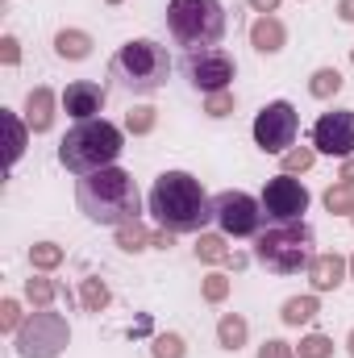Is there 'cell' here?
<instances>
[{"mask_svg": "<svg viewBox=\"0 0 354 358\" xmlns=\"http://www.w3.org/2000/svg\"><path fill=\"white\" fill-rule=\"evenodd\" d=\"M183 76H187V84H192L196 92L213 96V92H229V88H234L238 63H234V55H229V50H221V46L187 50V55H183Z\"/></svg>", "mask_w": 354, "mask_h": 358, "instance_id": "8fae6325", "label": "cell"}, {"mask_svg": "<svg viewBox=\"0 0 354 358\" xmlns=\"http://www.w3.org/2000/svg\"><path fill=\"white\" fill-rule=\"evenodd\" d=\"M150 246H155V250H171V246H176V234H171V229H155V242H150Z\"/></svg>", "mask_w": 354, "mask_h": 358, "instance_id": "8d00e7d4", "label": "cell"}, {"mask_svg": "<svg viewBox=\"0 0 354 358\" xmlns=\"http://www.w3.org/2000/svg\"><path fill=\"white\" fill-rule=\"evenodd\" d=\"M63 259H67V250H63L59 242H34V246H29V267L42 271V275L59 271L63 267Z\"/></svg>", "mask_w": 354, "mask_h": 358, "instance_id": "484cf974", "label": "cell"}, {"mask_svg": "<svg viewBox=\"0 0 354 358\" xmlns=\"http://www.w3.org/2000/svg\"><path fill=\"white\" fill-rule=\"evenodd\" d=\"M313 225L309 221H292V225H271L255 238V263L275 275H296V271H309L313 263Z\"/></svg>", "mask_w": 354, "mask_h": 358, "instance_id": "5b68a950", "label": "cell"}, {"mask_svg": "<svg viewBox=\"0 0 354 358\" xmlns=\"http://www.w3.org/2000/svg\"><path fill=\"white\" fill-rule=\"evenodd\" d=\"M0 63H4V67H17V63H21V42H17L13 34L0 38Z\"/></svg>", "mask_w": 354, "mask_h": 358, "instance_id": "d590c367", "label": "cell"}, {"mask_svg": "<svg viewBox=\"0 0 354 358\" xmlns=\"http://www.w3.org/2000/svg\"><path fill=\"white\" fill-rule=\"evenodd\" d=\"M255 358H296V346H288L283 338H267Z\"/></svg>", "mask_w": 354, "mask_h": 358, "instance_id": "e575fe53", "label": "cell"}, {"mask_svg": "<svg viewBox=\"0 0 354 358\" xmlns=\"http://www.w3.org/2000/svg\"><path fill=\"white\" fill-rule=\"evenodd\" d=\"M246 4H250V13H259V17H267V13L279 8V0H246Z\"/></svg>", "mask_w": 354, "mask_h": 358, "instance_id": "74e56055", "label": "cell"}, {"mask_svg": "<svg viewBox=\"0 0 354 358\" xmlns=\"http://www.w3.org/2000/svg\"><path fill=\"white\" fill-rule=\"evenodd\" d=\"M250 46H255L259 55H279V50L288 46V25H283L275 13L255 17V21H250Z\"/></svg>", "mask_w": 354, "mask_h": 358, "instance_id": "2e32d148", "label": "cell"}, {"mask_svg": "<svg viewBox=\"0 0 354 358\" xmlns=\"http://www.w3.org/2000/svg\"><path fill=\"white\" fill-rule=\"evenodd\" d=\"M171 76V55L155 38H134L113 55V80L134 96H150L167 84Z\"/></svg>", "mask_w": 354, "mask_h": 358, "instance_id": "277c9868", "label": "cell"}, {"mask_svg": "<svg viewBox=\"0 0 354 358\" xmlns=\"http://www.w3.org/2000/svg\"><path fill=\"white\" fill-rule=\"evenodd\" d=\"M234 108H238V96H234V88H229V92H213V96H204V113H208L213 121L229 117Z\"/></svg>", "mask_w": 354, "mask_h": 358, "instance_id": "d6a6232c", "label": "cell"}, {"mask_svg": "<svg viewBox=\"0 0 354 358\" xmlns=\"http://www.w3.org/2000/svg\"><path fill=\"white\" fill-rule=\"evenodd\" d=\"M104 4H125V0H104Z\"/></svg>", "mask_w": 354, "mask_h": 358, "instance_id": "ee69618b", "label": "cell"}, {"mask_svg": "<svg viewBox=\"0 0 354 358\" xmlns=\"http://www.w3.org/2000/svg\"><path fill=\"white\" fill-rule=\"evenodd\" d=\"M259 204H263V217L271 221V225H292V221H304L313 196H309V187H304L296 176L279 171V176H271L263 183Z\"/></svg>", "mask_w": 354, "mask_h": 358, "instance_id": "ba28073f", "label": "cell"}, {"mask_svg": "<svg viewBox=\"0 0 354 358\" xmlns=\"http://www.w3.org/2000/svg\"><path fill=\"white\" fill-rule=\"evenodd\" d=\"M0 121H4V129H8V167L21 159V150H25V134H29V125L25 121H17V113H8V108H0Z\"/></svg>", "mask_w": 354, "mask_h": 358, "instance_id": "83f0119b", "label": "cell"}, {"mask_svg": "<svg viewBox=\"0 0 354 358\" xmlns=\"http://www.w3.org/2000/svg\"><path fill=\"white\" fill-rule=\"evenodd\" d=\"M92 34L88 29H59L55 34V55L59 59H67V63H84V59H92Z\"/></svg>", "mask_w": 354, "mask_h": 358, "instance_id": "d6986e66", "label": "cell"}, {"mask_svg": "<svg viewBox=\"0 0 354 358\" xmlns=\"http://www.w3.org/2000/svg\"><path fill=\"white\" fill-rule=\"evenodd\" d=\"M146 208L155 225L171 234H204L213 221V196L192 171H163L146 196Z\"/></svg>", "mask_w": 354, "mask_h": 358, "instance_id": "6da1fadb", "label": "cell"}, {"mask_svg": "<svg viewBox=\"0 0 354 358\" xmlns=\"http://www.w3.org/2000/svg\"><path fill=\"white\" fill-rule=\"evenodd\" d=\"M225 4L221 0H167V29L176 46L187 50H208L225 38Z\"/></svg>", "mask_w": 354, "mask_h": 358, "instance_id": "8992f818", "label": "cell"}, {"mask_svg": "<svg viewBox=\"0 0 354 358\" xmlns=\"http://www.w3.org/2000/svg\"><path fill=\"white\" fill-rule=\"evenodd\" d=\"M187 355V342L179 334H155L150 338V358H183Z\"/></svg>", "mask_w": 354, "mask_h": 358, "instance_id": "1f68e13d", "label": "cell"}, {"mask_svg": "<svg viewBox=\"0 0 354 358\" xmlns=\"http://www.w3.org/2000/svg\"><path fill=\"white\" fill-rule=\"evenodd\" d=\"M296 134H300V113L292 100H271L259 108L255 117V146L263 155H283L296 146Z\"/></svg>", "mask_w": 354, "mask_h": 358, "instance_id": "9c48e42d", "label": "cell"}, {"mask_svg": "<svg viewBox=\"0 0 354 358\" xmlns=\"http://www.w3.org/2000/svg\"><path fill=\"white\" fill-rule=\"evenodd\" d=\"M192 255H196L200 263H213V267L221 263V267H225L234 250H229V238H225V234H208V229H204V234H196V246H192Z\"/></svg>", "mask_w": 354, "mask_h": 358, "instance_id": "ffe728a7", "label": "cell"}, {"mask_svg": "<svg viewBox=\"0 0 354 358\" xmlns=\"http://www.w3.org/2000/svg\"><path fill=\"white\" fill-rule=\"evenodd\" d=\"M76 204L92 225H108V229H121L125 221L142 217V192L125 167H104V171L80 176Z\"/></svg>", "mask_w": 354, "mask_h": 358, "instance_id": "7a4b0ae2", "label": "cell"}, {"mask_svg": "<svg viewBox=\"0 0 354 358\" xmlns=\"http://www.w3.org/2000/svg\"><path fill=\"white\" fill-rule=\"evenodd\" d=\"M125 150V129L104 121V117H92V121H76L63 142H59V163L71 171V176H92V171H104V167H117Z\"/></svg>", "mask_w": 354, "mask_h": 358, "instance_id": "3957f363", "label": "cell"}, {"mask_svg": "<svg viewBox=\"0 0 354 358\" xmlns=\"http://www.w3.org/2000/svg\"><path fill=\"white\" fill-rule=\"evenodd\" d=\"M351 63H354V50H351Z\"/></svg>", "mask_w": 354, "mask_h": 358, "instance_id": "f6af8a7d", "label": "cell"}, {"mask_svg": "<svg viewBox=\"0 0 354 358\" xmlns=\"http://www.w3.org/2000/svg\"><path fill=\"white\" fill-rule=\"evenodd\" d=\"M321 204H325V213H334V217H354V183H346V179L330 183L325 196H321Z\"/></svg>", "mask_w": 354, "mask_h": 358, "instance_id": "d4e9b609", "label": "cell"}, {"mask_svg": "<svg viewBox=\"0 0 354 358\" xmlns=\"http://www.w3.org/2000/svg\"><path fill=\"white\" fill-rule=\"evenodd\" d=\"M296 358H334V338L330 334H304L300 346H296Z\"/></svg>", "mask_w": 354, "mask_h": 358, "instance_id": "f546056e", "label": "cell"}, {"mask_svg": "<svg viewBox=\"0 0 354 358\" xmlns=\"http://www.w3.org/2000/svg\"><path fill=\"white\" fill-rule=\"evenodd\" d=\"M338 179H346V183H354V159H342V171H338Z\"/></svg>", "mask_w": 354, "mask_h": 358, "instance_id": "60d3db41", "label": "cell"}, {"mask_svg": "<svg viewBox=\"0 0 354 358\" xmlns=\"http://www.w3.org/2000/svg\"><path fill=\"white\" fill-rule=\"evenodd\" d=\"M229 275L225 271H208L204 279H200V296H204V304H225L229 300Z\"/></svg>", "mask_w": 354, "mask_h": 358, "instance_id": "f1b7e54d", "label": "cell"}, {"mask_svg": "<svg viewBox=\"0 0 354 358\" xmlns=\"http://www.w3.org/2000/svg\"><path fill=\"white\" fill-rule=\"evenodd\" d=\"M21 325H25V313H21V304H17L13 296H4V300H0V329H4V334H17Z\"/></svg>", "mask_w": 354, "mask_h": 358, "instance_id": "836d02e7", "label": "cell"}, {"mask_svg": "<svg viewBox=\"0 0 354 358\" xmlns=\"http://www.w3.org/2000/svg\"><path fill=\"white\" fill-rule=\"evenodd\" d=\"M108 304H113V287H108L100 275L80 279V308H84V313H104Z\"/></svg>", "mask_w": 354, "mask_h": 358, "instance_id": "7402d4cb", "label": "cell"}, {"mask_svg": "<svg viewBox=\"0 0 354 358\" xmlns=\"http://www.w3.org/2000/svg\"><path fill=\"white\" fill-rule=\"evenodd\" d=\"M213 221L225 238H259L267 217L250 192H221L213 196Z\"/></svg>", "mask_w": 354, "mask_h": 358, "instance_id": "30bf717a", "label": "cell"}, {"mask_svg": "<svg viewBox=\"0 0 354 358\" xmlns=\"http://www.w3.org/2000/svg\"><path fill=\"white\" fill-rule=\"evenodd\" d=\"M279 159H283V171H288V176H304V171L317 163V150H313V146H292V150H283Z\"/></svg>", "mask_w": 354, "mask_h": 358, "instance_id": "4dcf8cb0", "label": "cell"}, {"mask_svg": "<svg viewBox=\"0 0 354 358\" xmlns=\"http://www.w3.org/2000/svg\"><path fill=\"white\" fill-rule=\"evenodd\" d=\"M155 125H159V108H150V104H138V108H129L125 113V134H134V138H146V134H155Z\"/></svg>", "mask_w": 354, "mask_h": 358, "instance_id": "4316f807", "label": "cell"}, {"mask_svg": "<svg viewBox=\"0 0 354 358\" xmlns=\"http://www.w3.org/2000/svg\"><path fill=\"white\" fill-rule=\"evenodd\" d=\"M338 17H342L346 25H354V0H338Z\"/></svg>", "mask_w": 354, "mask_h": 358, "instance_id": "f35d334b", "label": "cell"}, {"mask_svg": "<svg viewBox=\"0 0 354 358\" xmlns=\"http://www.w3.org/2000/svg\"><path fill=\"white\" fill-rule=\"evenodd\" d=\"M346 350H351V358H354V329L346 334Z\"/></svg>", "mask_w": 354, "mask_h": 358, "instance_id": "b9f144b4", "label": "cell"}, {"mask_svg": "<svg viewBox=\"0 0 354 358\" xmlns=\"http://www.w3.org/2000/svg\"><path fill=\"white\" fill-rule=\"evenodd\" d=\"M342 84H346V80H342L338 67H317V71L309 76V96H313V100H334V96L342 92Z\"/></svg>", "mask_w": 354, "mask_h": 358, "instance_id": "cb8c5ba5", "label": "cell"}, {"mask_svg": "<svg viewBox=\"0 0 354 358\" xmlns=\"http://www.w3.org/2000/svg\"><path fill=\"white\" fill-rule=\"evenodd\" d=\"M250 259H255V255H229V263H225V267H229V271H242Z\"/></svg>", "mask_w": 354, "mask_h": 358, "instance_id": "ab89813d", "label": "cell"}, {"mask_svg": "<svg viewBox=\"0 0 354 358\" xmlns=\"http://www.w3.org/2000/svg\"><path fill=\"white\" fill-rule=\"evenodd\" d=\"M346 263H351V279H354V255H351V259H346Z\"/></svg>", "mask_w": 354, "mask_h": 358, "instance_id": "7bdbcfd3", "label": "cell"}, {"mask_svg": "<svg viewBox=\"0 0 354 358\" xmlns=\"http://www.w3.org/2000/svg\"><path fill=\"white\" fill-rule=\"evenodd\" d=\"M317 313H321L317 292H309V296H288V300H283V308H279V321H283L288 329H300V325H313V321H317Z\"/></svg>", "mask_w": 354, "mask_h": 358, "instance_id": "e0dca14e", "label": "cell"}, {"mask_svg": "<svg viewBox=\"0 0 354 358\" xmlns=\"http://www.w3.org/2000/svg\"><path fill=\"white\" fill-rule=\"evenodd\" d=\"M351 225H354V217H351Z\"/></svg>", "mask_w": 354, "mask_h": 358, "instance_id": "bcb514c9", "label": "cell"}, {"mask_svg": "<svg viewBox=\"0 0 354 358\" xmlns=\"http://www.w3.org/2000/svg\"><path fill=\"white\" fill-rule=\"evenodd\" d=\"M346 279H351V263H346L338 250L313 255V263H309V283H313V292H338Z\"/></svg>", "mask_w": 354, "mask_h": 358, "instance_id": "9a60e30c", "label": "cell"}, {"mask_svg": "<svg viewBox=\"0 0 354 358\" xmlns=\"http://www.w3.org/2000/svg\"><path fill=\"white\" fill-rule=\"evenodd\" d=\"M150 242H155V229L138 217V221H125L121 229H117V246L125 250V255H142V250H150Z\"/></svg>", "mask_w": 354, "mask_h": 358, "instance_id": "44dd1931", "label": "cell"}, {"mask_svg": "<svg viewBox=\"0 0 354 358\" xmlns=\"http://www.w3.org/2000/svg\"><path fill=\"white\" fill-rule=\"evenodd\" d=\"M246 338H250V321H246L242 313H221V317H217V346H221V350L238 355V350L246 346Z\"/></svg>", "mask_w": 354, "mask_h": 358, "instance_id": "ac0fdd59", "label": "cell"}, {"mask_svg": "<svg viewBox=\"0 0 354 358\" xmlns=\"http://www.w3.org/2000/svg\"><path fill=\"white\" fill-rule=\"evenodd\" d=\"M104 100H108L104 84H96V80H76V84L63 88V113L76 117V121H92V117L104 113Z\"/></svg>", "mask_w": 354, "mask_h": 358, "instance_id": "4fadbf2b", "label": "cell"}, {"mask_svg": "<svg viewBox=\"0 0 354 358\" xmlns=\"http://www.w3.org/2000/svg\"><path fill=\"white\" fill-rule=\"evenodd\" d=\"M25 300H29L34 308H50V304L59 300V283H55L50 275H42V271H34V275L25 279Z\"/></svg>", "mask_w": 354, "mask_h": 358, "instance_id": "603a6c76", "label": "cell"}, {"mask_svg": "<svg viewBox=\"0 0 354 358\" xmlns=\"http://www.w3.org/2000/svg\"><path fill=\"white\" fill-rule=\"evenodd\" d=\"M59 104H63V96H55L46 84L25 92V125H29V134H50L55 117H59Z\"/></svg>", "mask_w": 354, "mask_h": 358, "instance_id": "5bb4252c", "label": "cell"}, {"mask_svg": "<svg viewBox=\"0 0 354 358\" xmlns=\"http://www.w3.org/2000/svg\"><path fill=\"white\" fill-rule=\"evenodd\" d=\"M313 150L330 159H354V108H330L313 121Z\"/></svg>", "mask_w": 354, "mask_h": 358, "instance_id": "7c38bea8", "label": "cell"}, {"mask_svg": "<svg viewBox=\"0 0 354 358\" xmlns=\"http://www.w3.org/2000/svg\"><path fill=\"white\" fill-rule=\"evenodd\" d=\"M13 338H17V358H59L71 346V325L55 308H34Z\"/></svg>", "mask_w": 354, "mask_h": 358, "instance_id": "52a82bcc", "label": "cell"}]
</instances>
